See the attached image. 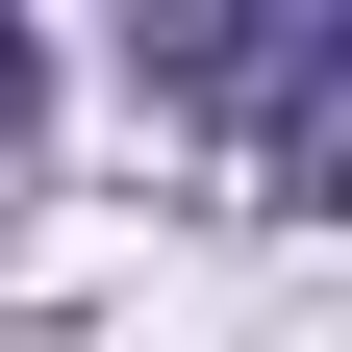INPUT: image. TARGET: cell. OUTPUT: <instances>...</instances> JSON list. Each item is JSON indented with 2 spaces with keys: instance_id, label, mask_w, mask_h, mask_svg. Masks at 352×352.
Here are the masks:
<instances>
[{
  "instance_id": "cell-1",
  "label": "cell",
  "mask_w": 352,
  "mask_h": 352,
  "mask_svg": "<svg viewBox=\"0 0 352 352\" xmlns=\"http://www.w3.org/2000/svg\"><path fill=\"white\" fill-rule=\"evenodd\" d=\"M151 101L252 126L277 201H352V0H227V25H151Z\"/></svg>"
},
{
  "instance_id": "cell-2",
  "label": "cell",
  "mask_w": 352,
  "mask_h": 352,
  "mask_svg": "<svg viewBox=\"0 0 352 352\" xmlns=\"http://www.w3.org/2000/svg\"><path fill=\"white\" fill-rule=\"evenodd\" d=\"M0 151H25V25H0Z\"/></svg>"
}]
</instances>
